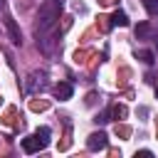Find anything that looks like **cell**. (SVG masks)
I'll return each instance as SVG.
<instances>
[{
  "mask_svg": "<svg viewBox=\"0 0 158 158\" xmlns=\"http://www.w3.org/2000/svg\"><path fill=\"white\" fill-rule=\"evenodd\" d=\"M59 10H62V0H44L37 10V27H35V35H44V32H52L57 27V20H59Z\"/></svg>",
  "mask_w": 158,
  "mask_h": 158,
  "instance_id": "6da1fadb",
  "label": "cell"
},
{
  "mask_svg": "<svg viewBox=\"0 0 158 158\" xmlns=\"http://www.w3.org/2000/svg\"><path fill=\"white\" fill-rule=\"evenodd\" d=\"M47 89V74L44 72H32L27 79H25V91L27 94H40Z\"/></svg>",
  "mask_w": 158,
  "mask_h": 158,
  "instance_id": "7a4b0ae2",
  "label": "cell"
},
{
  "mask_svg": "<svg viewBox=\"0 0 158 158\" xmlns=\"http://www.w3.org/2000/svg\"><path fill=\"white\" fill-rule=\"evenodd\" d=\"M106 146H109V136H106L104 131H94V133L86 138V148L94 151V153H96V151H104Z\"/></svg>",
  "mask_w": 158,
  "mask_h": 158,
  "instance_id": "3957f363",
  "label": "cell"
},
{
  "mask_svg": "<svg viewBox=\"0 0 158 158\" xmlns=\"http://www.w3.org/2000/svg\"><path fill=\"white\" fill-rule=\"evenodd\" d=\"M22 151H25V153H37V151H44V146H42V141L37 138V133H32V136L22 138Z\"/></svg>",
  "mask_w": 158,
  "mask_h": 158,
  "instance_id": "277c9868",
  "label": "cell"
},
{
  "mask_svg": "<svg viewBox=\"0 0 158 158\" xmlns=\"http://www.w3.org/2000/svg\"><path fill=\"white\" fill-rule=\"evenodd\" d=\"M72 94H74V89H72V84H69V81H59V84L54 86V96H57L59 101L72 99Z\"/></svg>",
  "mask_w": 158,
  "mask_h": 158,
  "instance_id": "5b68a950",
  "label": "cell"
},
{
  "mask_svg": "<svg viewBox=\"0 0 158 158\" xmlns=\"http://www.w3.org/2000/svg\"><path fill=\"white\" fill-rule=\"evenodd\" d=\"M5 25H7V32H10V40H12V44H22V35H20V30H17V25H15V20L7 15L5 17Z\"/></svg>",
  "mask_w": 158,
  "mask_h": 158,
  "instance_id": "8992f818",
  "label": "cell"
},
{
  "mask_svg": "<svg viewBox=\"0 0 158 158\" xmlns=\"http://www.w3.org/2000/svg\"><path fill=\"white\" fill-rule=\"evenodd\" d=\"M109 25H111V27H126V25H128V15H126L123 10H116V12L109 17Z\"/></svg>",
  "mask_w": 158,
  "mask_h": 158,
  "instance_id": "52a82bcc",
  "label": "cell"
},
{
  "mask_svg": "<svg viewBox=\"0 0 158 158\" xmlns=\"http://www.w3.org/2000/svg\"><path fill=\"white\" fill-rule=\"evenodd\" d=\"M35 133H37V138H40V141H42V146H44V148H47V146H49V136H52V131H49V128H47V126H40V128H37V131H35Z\"/></svg>",
  "mask_w": 158,
  "mask_h": 158,
  "instance_id": "ba28073f",
  "label": "cell"
},
{
  "mask_svg": "<svg viewBox=\"0 0 158 158\" xmlns=\"http://www.w3.org/2000/svg\"><path fill=\"white\" fill-rule=\"evenodd\" d=\"M151 32H153V30H151V25H148V22H141V25L136 27V37H138V40H146Z\"/></svg>",
  "mask_w": 158,
  "mask_h": 158,
  "instance_id": "9c48e42d",
  "label": "cell"
},
{
  "mask_svg": "<svg viewBox=\"0 0 158 158\" xmlns=\"http://www.w3.org/2000/svg\"><path fill=\"white\" fill-rule=\"evenodd\" d=\"M136 57H138V59H143L146 64H151V62H153V52H148V49H141V52H136Z\"/></svg>",
  "mask_w": 158,
  "mask_h": 158,
  "instance_id": "30bf717a",
  "label": "cell"
},
{
  "mask_svg": "<svg viewBox=\"0 0 158 158\" xmlns=\"http://www.w3.org/2000/svg\"><path fill=\"white\" fill-rule=\"evenodd\" d=\"M143 5L151 15H158V0H143Z\"/></svg>",
  "mask_w": 158,
  "mask_h": 158,
  "instance_id": "8fae6325",
  "label": "cell"
},
{
  "mask_svg": "<svg viewBox=\"0 0 158 158\" xmlns=\"http://www.w3.org/2000/svg\"><path fill=\"white\" fill-rule=\"evenodd\" d=\"M109 114H111V116H116V118H118V116H126V106H114Z\"/></svg>",
  "mask_w": 158,
  "mask_h": 158,
  "instance_id": "7c38bea8",
  "label": "cell"
},
{
  "mask_svg": "<svg viewBox=\"0 0 158 158\" xmlns=\"http://www.w3.org/2000/svg\"><path fill=\"white\" fill-rule=\"evenodd\" d=\"M94 121H96V123H106V121H111V114H109V111H104V114H99Z\"/></svg>",
  "mask_w": 158,
  "mask_h": 158,
  "instance_id": "4fadbf2b",
  "label": "cell"
},
{
  "mask_svg": "<svg viewBox=\"0 0 158 158\" xmlns=\"http://www.w3.org/2000/svg\"><path fill=\"white\" fill-rule=\"evenodd\" d=\"M136 158H153L151 151H136Z\"/></svg>",
  "mask_w": 158,
  "mask_h": 158,
  "instance_id": "5bb4252c",
  "label": "cell"
},
{
  "mask_svg": "<svg viewBox=\"0 0 158 158\" xmlns=\"http://www.w3.org/2000/svg\"><path fill=\"white\" fill-rule=\"evenodd\" d=\"M2 7H5V0H0V10H2Z\"/></svg>",
  "mask_w": 158,
  "mask_h": 158,
  "instance_id": "9a60e30c",
  "label": "cell"
},
{
  "mask_svg": "<svg viewBox=\"0 0 158 158\" xmlns=\"http://www.w3.org/2000/svg\"><path fill=\"white\" fill-rule=\"evenodd\" d=\"M156 96H158V86H156Z\"/></svg>",
  "mask_w": 158,
  "mask_h": 158,
  "instance_id": "2e32d148",
  "label": "cell"
}]
</instances>
